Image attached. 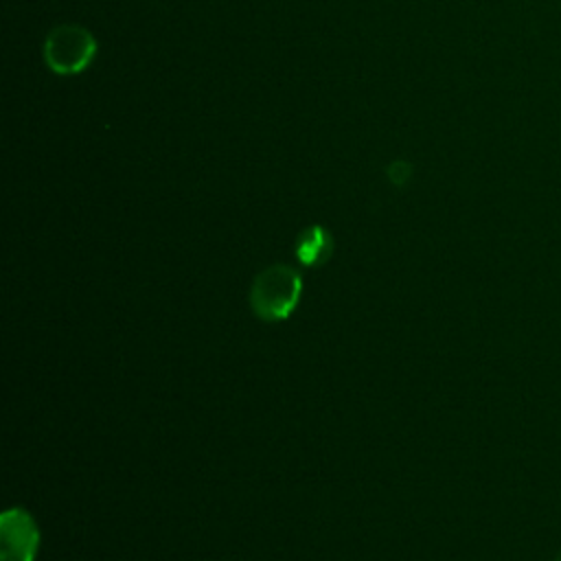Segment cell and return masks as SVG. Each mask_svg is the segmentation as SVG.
I'll return each instance as SVG.
<instances>
[{"instance_id": "1", "label": "cell", "mask_w": 561, "mask_h": 561, "mask_svg": "<svg viewBox=\"0 0 561 561\" xmlns=\"http://www.w3.org/2000/svg\"><path fill=\"white\" fill-rule=\"evenodd\" d=\"M300 294V274L285 263H276L256 274L250 289V307L263 322H280L298 307Z\"/></svg>"}, {"instance_id": "4", "label": "cell", "mask_w": 561, "mask_h": 561, "mask_svg": "<svg viewBox=\"0 0 561 561\" xmlns=\"http://www.w3.org/2000/svg\"><path fill=\"white\" fill-rule=\"evenodd\" d=\"M386 175L390 180V184L394 186H405L410 180H412V162L410 160H403V158H397L388 164L386 169Z\"/></svg>"}, {"instance_id": "2", "label": "cell", "mask_w": 561, "mask_h": 561, "mask_svg": "<svg viewBox=\"0 0 561 561\" xmlns=\"http://www.w3.org/2000/svg\"><path fill=\"white\" fill-rule=\"evenodd\" d=\"M96 39L81 24L64 22L48 31L44 39V64L50 72L70 77L83 72L96 57Z\"/></svg>"}, {"instance_id": "3", "label": "cell", "mask_w": 561, "mask_h": 561, "mask_svg": "<svg viewBox=\"0 0 561 561\" xmlns=\"http://www.w3.org/2000/svg\"><path fill=\"white\" fill-rule=\"evenodd\" d=\"M296 259L305 267H320L324 265L333 254V237L324 226H307L298 237L294 245Z\"/></svg>"}]
</instances>
